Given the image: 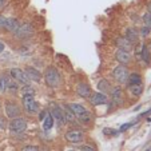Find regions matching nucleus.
<instances>
[{
  "label": "nucleus",
  "instance_id": "nucleus-33",
  "mask_svg": "<svg viewBox=\"0 0 151 151\" xmlns=\"http://www.w3.org/2000/svg\"><path fill=\"white\" fill-rule=\"evenodd\" d=\"M150 31H151V29L148 28V27H146V26H145L142 29H140V35H142V36H147V35L150 34Z\"/></svg>",
  "mask_w": 151,
  "mask_h": 151
},
{
  "label": "nucleus",
  "instance_id": "nucleus-19",
  "mask_svg": "<svg viewBox=\"0 0 151 151\" xmlns=\"http://www.w3.org/2000/svg\"><path fill=\"white\" fill-rule=\"evenodd\" d=\"M68 107H70V109H71V111L74 112L75 118H78V116H79V115H82L83 112H86V111H87V110H86L82 104H78V103H72V104H70Z\"/></svg>",
  "mask_w": 151,
  "mask_h": 151
},
{
  "label": "nucleus",
  "instance_id": "nucleus-22",
  "mask_svg": "<svg viewBox=\"0 0 151 151\" xmlns=\"http://www.w3.org/2000/svg\"><path fill=\"white\" fill-rule=\"evenodd\" d=\"M52 126H54V116L47 114V116L43 119V128L48 131V130H51L52 128Z\"/></svg>",
  "mask_w": 151,
  "mask_h": 151
},
{
  "label": "nucleus",
  "instance_id": "nucleus-16",
  "mask_svg": "<svg viewBox=\"0 0 151 151\" xmlns=\"http://www.w3.org/2000/svg\"><path fill=\"white\" fill-rule=\"evenodd\" d=\"M115 43H116L118 48H120V50H124V51H131L132 50V44L126 37H118L115 40Z\"/></svg>",
  "mask_w": 151,
  "mask_h": 151
},
{
  "label": "nucleus",
  "instance_id": "nucleus-3",
  "mask_svg": "<svg viewBox=\"0 0 151 151\" xmlns=\"http://www.w3.org/2000/svg\"><path fill=\"white\" fill-rule=\"evenodd\" d=\"M23 104H24V109H26L27 112H29V114H35V112L39 111V103L35 102L32 94L23 95Z\"/></svg>",
  "mask_w": 151,
  "mask_h": 151
},
{
  "label": "nucleus",
  "instance_id": "nucleus-6",
  "mask_svg": "<svg viewBox=\"0 0 151 151\" xmlns=\"http://www.w3.org/2000/svg\"><path fill=\"white\" fill-rule=\"evenodd\" d=\"M26 128H27V120L22 119V118H15L9 123V130L12 132H16V134L26 131Z\"/></svg>",
  "mask_w": 151,
  "mask_h": 151
},
{
  "label": "nucleus",
  "instance_id": "nucleus-42",
  "mask_svg": "<svg viewBox=\"0 0 151 151\" xmlns=\"http://www.w3.org/2000/svg\"><path fill=\"white\" fill-rule=\"evenodd\" d=\"M146 47H147V50L151 52V43H148V44H146Z\"/></svg>",
  "mask_w": 151,
  "mask_h": 151
},
{
  "label": "nucleus",
  "instance_id": "nucleus-2",
  "mask_svg": "<svg viewBox=\"0 0 151 151\" xmlns=\"http://www.w3.org/2000/svg\"><path fill=\"white\" fill-rule=\"evenodd\" d=\"M128 70L126 66H123V64H119L118 67H115L114 71H112V76H114V79L116 80L118 83H120V84H123V83H127V79H128Z\"/></svg>",
  "mask_w": 151,
  "mask_h": 151
},
{
  "label": "nucleus",
  "instance_id": "nucleus-43",
  "mask_svg": "<svg viewBox=\"0 0 151 151\" xmlns=\"http://www.w3.org/2000/svg\"><path fill=\"white\" fill-rule=\"evenodd\" d=\"M37 151H48L47 148H37Z\"/></svg>",
  "mask_w": 151,
  "mask_h": 151
},
{
  "label": "nucleus",
  "instance_id": "nucleus-17",
  "mask_svg": "<svg viewBox=\"0 0 151 151\" xmlns=\"http://www.w3.org/2000/svg\"><path fill=\"white\" fill-rule=\"evenodd\" d=\"M124 37H126V39H127L130 43H131V44H135V43L138 42V37H139V32H138L135 28H127Z\"/></svg>",
  "mask_w": 151,
  "mask_h": 151
},
{
  "label": "nucleus",
  "instance_id": "nucleus-21",
  "mask_svg": "<svg viewBox=\"0 0 151 151\" xmlns=\"http://www.w3.org/2000/svg\"><path fill=\"white\" fill-rule=\"evenodd\" d=\"M6 80H7V91H11V92H16L17 91V83L15 79L12 78H7L6 76Z\"/></svg>",
  "mask_w": 151,
  "mask_h": 151
},
{
  "label": "nucleus",
  "instance_id": "nucleus-45",
  "mask_svg": "<svg viewBox=\"0 0 151 151\" xmlns=\"http://www.w3.org/2000/svg\"><path fill=\"white\" fill-rule=\"evenodd\" d=\"M0 104H1V102H0Z\"/></svg>",
  "mask_w": 151,
  "mask_h": 151
},
{
  "label": "nucleus",
  "instance_id": "nucleus-23",
  "mask_svg": "<svg viewBox=\"0 0 151 151\" xmlns=\"http://www.w3.org/2000/svg\"><path fill=\"white\" fill-rule=\"evenodd\" d=\"M98 88H99L102 92H109V91H111V86H110V83L107 82V80L102 79L99 83H98Z\"/></svg>",
  "mask_w": 151,
  "mask_h": 151
},
{
  "label": "nucleus",
  "instance_id": "nucleus-5",
  "mask_svg": "<svg viewBox=\"0 0 151 151\" xmlns=\"http://www.w3.org/2000/svg\"><path fill=\"white\" fill-rule=\"evenodd\" d=\"M9 76H11L12 79H15L16 82L22 83L23 86L29 84V82H31V80L28 79V76H27L26 72H24L23 70H20V68H11L9 70Z\"/></svg>",
  "mask_w": 151,
  "mask_h": 151
},
{
  "label": "nucleus",
  "instance_id": "nucleus-36",
  "mask_svg": "<svg viewBox=\"0 0 151 151\" xmlns=\"http://www.w3.org/2000/svg\"><path fill=\"white\" fill-rule=\"evenodd\" d=\"M4 24H6V17L0 15V29L4 28Z\"/></svg>",
  "mask_w": 151,
  "mask_h": 151
},
{
  "label": "nucleus",
  "instance_id": "nucleus-35",
  "mask_svg": "<svg viewBox=\"0 0 151 151\" xmlns=\"http://www.w3.org/2000/svg\"><path fill=\"white\" fill-rule=\"evenodd\" d=\"M80 151H95L91 146H82L80 147Z\"/></svg>",
  "mask_w": 151,
  "mask_h": 151
},
{
  "label": "nucleus",
  "instance_id": "nucleus-24",
  "mask_svg": "<svg viewBox=\"0 0 151 151\" xmlns=\"http://www.w3.org/2000/svg\"><path fill=\"white\" fill-rule=\"evenodd\" d=\"M128 84H137V83H142V78L139 74H130L127 79Z\"/></svg>",
  "mask_w": 151,
  "mask_h": 151
},
{
  "label": "nucleus",
  "instance_id": "nucleus-9",
  "mask_svg": "<svg viewBox=\"0 0 151 151\" xmlns=\"http://www.w3.org/2000/svg\"><path fill=\"white\" fill-rule=\"evenodd\" d=\"M6 114L8 118L11 119H15V118H19L20 115V110L15 103H11V102H7L6 103Z\"/></svg>",
  "mask_w": 151,
  "mask_h": 151
},
{
  "label": "nucleus",
  "instance_id": "nucleus-46",
  "mask_svg": "<svg viewBox=\"0 0 151 151\" xmlns=\"http://www.w3.org/2000/svg\"><path fill=\"white\" fill-rule=\"evenodd\" d=\"M150 151H151V150H150Z\"/></svg>",
  "mask_w": 151,
  "mask_h": 151
},
{
  "label": "nucleus",
  "instance_id": "nucleus-37",
  "mask_svg": "<svg viewBox=\"0 0 151 151\" xmlns=\"http://www.w3.org/2000/svg\"><path fill=\"white\" fill-rule=\"evenodd\" d=\"M47 114H48V112H47V111H42V112H40V115H39V119L43 122V119H44V118L47 116Z\"/></svg>",
  "mask_w": 151,
  "mask_h": 151
},
{
  "label": "nucleus",
  "instance_id": "nucleus-1",
  "mask_svg": "<svg viewBox=\"0 0 151 151\" xmlns=\"http://www.w3.org/2000/svg\"><path fill=\"white\" fill-rule=\"evenodd\" d=\"M44 79H46V83L55 88V87H59L60 86V82H62V78H60V74L55 67H48L44 72Z\"/></svg>",
  "mask_w": 151,
  "mask_h": 151
},
{
  "label": "nucleus",
  "instance_id": "nucleus-14",
  "mask_svg": "<svg viewBox=\"0 0 151 151\" xmlns=\"http://www.w3.org/2000/svg\"><path fill=\"white\" fill-rule=\"evenodd\" d=\"M4 28L7 29V31L9 32H16V29L19 28V22H17V19H15V17H8L7 19L6 17V24H4Z\"/></svg>",
  "mask_w": 151,
  "mask_h": 151
},
{
  "label": "nucleus",
  "instance_id": "nucleus-30",
  "mask_svg": "<svg viewBox=\"0 0 151 151\" xmlns=\"http://www.w3.org/2000/svg\"><path fill=\"white\" fill-rule=\"evenodd\" d=\"M119 131H116V130H112V128H104L103 130V134L104 135H109V137H114V135H116Z\"/></svg>",
  "mask_w": 151,
  "mask_h": 151
},
{
  "label": "nucleus",
  "instance_id": "nucleus-13",
  "mask_svg": "<svg viewBox=\"0 0 151 151\" xmlns=\"http://www.w3.org/2000/svg\"><path fill=\"white\" fill-rule=\"evenodd\" d=\"M24 72L27 74L28 79L32 80V82H36L37 83V82H40V80H42V74H40L36 68H34V67H27Z\"/></svg>",
  "mask_w": 151,
  "mask_h": 151
},
{
  "label": "nucleus",
  "instance_id": "nucleus-28",
  "mask_svg": "<svg viewBox=\"0 0 151 151\" xmlns=\"http://www.w3.org/2000/svg\"><path fill=\"white\" fill-rule=\"evenodd\" d=\"M27 94H32L35 95V90L32 88L29 84H26L23 86V88H22V95H27Z\"/></svg>",
  "mask_w": 151,
  "mask_h": 151
},
{
  "label": "nucleus",
  "instance_id": "nucleus-25",
  "mask_svg": "<svg viewBox=\"0 0 151 151\" xmlns=\"http://www.w3.org/2000/svg\"><path fill=\"white\" fill-rule=\"evenodd\" d=\"M78 119L80 120L82 123H84V124H88V123H91V114H90L88 111H86V112H83L82 115H79L78 116Z\"/></svg>",
  "mask_w": 151,
  "mask_h": 151
},
{
  "label": "nucleus",
  "instance_id": "nucleus-11",
  "mask_svg": "<svg viewBox=\"0 0 151 151\" xmlns=\"http://www.w3.org/2000/svg\"><path fill=\"white\" fill-rule=\"evenodd\" d=\"M107 96L103 92H95V94L90 95V102L94 106H100V104H106L107 103Z\"/></svg>",
  "mask_w": 151,
  "mask_h": 151
},
{
  "label": "nucleus",
  "instance_id": "nucleus-29",
  "mask_svg": "<svg viewBox=\"0 0 151 151\" xmlns=\"http://www.w3.org/2000/svg\"><path fill=\"white\" fill-rule=\"evenodd\" d=\"M0 91L6 92L7 91V80L6 76H0Z\"/></svg>",
  "mask_w": 151,
  "mask_h": 151
},
{
  "label": "nucleus",
  "instance_id": "nucleus-7",
  "mask_svg": "<svg viewBox=\"0 0 151 151\" xmlns=\"http://www.w3.org/2000/svg\"><path fill=\"white\" fill-rule=\"evenodd\" d=\"M115 59H116V62H119V64L126 66V64H128V63L131 62V55H130L128 51L118 48V51L115 52Z\"/></svg>",
  "mask_w": 151,
  "mask_h": 151
},
{
  "label": "nucleus",
  "instance_id": "nucleus-18",
  "mask_svg": "<svg viewBox=\"0 0 151 151\" xmlns=\"http://www.w3.org/2000/svg\"><path fill=\"white\" fill-rule=\"evenodd\" d=\"M128 90L134 96H140L143 92V86L142 83H137V84H128Z\"/></svg>",
  "mask_w": 151,
  "mask_h": 151
},
{
  "label": "nucleus",
  "instance_id": "nucleus-31",
  "mask_svg": "<svg viewBox=\"0 0 151 151\" xmlns=\"http://www.w3.org/2000/svg\"><path fill=\"white\" fill-rule=\"evenodd\" d=\"M142 46H143V44H137V47H135V58H137V60H140V52H142Z\"/></svg>",
  "mask_w": 151,
  "mask_h": 151
},
{
  "label": "nucleus",
  "instance_id": "nucleus-27",
  "mask_svg": "<svg viewBox=\"0 0 151 151\" xmlns=\"http://www.w3.org/2000/svg\"><path fill=\"white\" fill-rule=\"evenodd\" d=\"M143 23H145L146 27H148V28L151 29V14L150 12H146V14L143 15Z\"/></svg>",
  "mask_w": 151,
  "mask_h": 151
},
{
  "label": "nucleus",
  "instance_id": "nucleus-26",
  "mask_svg": "<svg viewBox=\"0 0 151 151\" xmlns=\"http://www.w3.org/2000/svg\"><path fill=\"white\" fill-rule=\"evenodd\" d=\"M64 118H66V120H68V122H74V119H75V115H74V112L71 111V109L70 107H64Z\"/></svg>",
  "mask_w": 151,
  "mask_h": 151
},
{
  "label": "nucleus",
  "instance_id": "nucleus-34",
  "mask_svg": "<svg viewBox=\"0 0 151 151\" xmlns=\"http://www.w3.org/2000/svg\"><path fill=\"white\" fill-rule=\"evenodd\" d=\"M22 151H37V147L36 146H26Z\"/></svg>",
  "mask_w": 151,
  "mask_h": 151
},
{
  "label": "nucleus",
  "instance_id": "nucleus-12",
  "mask_svg": "<svg viewBox=\"0 0 151 151\" xmlns=\"http://www.w3.org/2000/svg\"><path fill=\"white\" fill-rule=\"evenodd\" d=\"M51 111H52V116H55V119L58 120V123H59V124H64V123L67 122L66 118H64V114H63V111L60 110L59 106L52 104Z\"/></svg>",
  "mask_w": 151,
  "mask_h": 151
},
{
  "label": "nucleus",
  "instance_id": "nucleus-44",
  "mask_svg": "<svg viewBox=\"0 0 151 151\" xmlns=\"http://www.w3.org/2000/svg\"><path fill=\"white\" fill-rule=\"evenodd\" d=\"M70 151H74V150H70Z\"/></svg>",
  "mask_w": 151,
  "mask_h": 151
},
{
  "label": "nucleus",
  "instance_id": "nucleus-10",
  "mask_svg": "<svg viewBox=\"0 0 151 151\" xmlns=\"http://www.w3.org/2000/svg\"><path fill=\"white\" fill-rule=\"evenodd\" d=\"M66 139L71 143H80L83 140V132L79 130H70L66 134Z\"/></svg>",
  "mask_w": 151,
  "mask_h": 151
},
{
  "label": "nucleus",
  "instance_id": "nucleus-8",
  "mask_svg": "<svg viewBox=\"0 0 151 151\" xmlns=\"http://www.w3.org/2000/svg\"><path fill=\"white\" fill-rule=\"evenodd\" d=\"M111 99L112 103L116 106H122L123 102H124V98H123V91L120 87H115V88L111 90Z\"/></svg>",
  "mask_w": 151,
  "mask_h": 151
},
{
  "label": "nucleus",
  "instance_id": "nucleus-41",
  "mask_svg": "<svg viewBox=\"0 0 151 151\" xmlns=\"http://www.w3.org/2000/svg\"><path fill=\"white\" fill-rule=\"evenodd\" d=\"M3 50H4V44H3V43H1V42H0V52L3 51Z\"/></svg>",
  "mask_w": 151,
  "mask_h": 151
},
{
  "label": "nucleus",
  "instance_id": "nucleus-39",
  "mask_svg": "<svg viewBox=\"0 0 151 151\" xmlns=\"http://www.w3.org/2000/svg\"><path fill=\"white\" fill-rule=\"evenodd\" d=\"M6 1H7V0H0V8H1V7L6 4Z\"/></svg>",
  "mask_w": 151,
  "mask_h": 151
},
{
  "label": "nucleus",
  "instance_id": "nucleus-38",
  "mask_svg": "<svg viewBox=\"0 0 151 151\" xmlns=\"http://www.w3.org/2000/svg\"><path fill=\"white\" fill-rule=\"evenodd\" d=\"M6 127V119L0 116V128H4Z\"/></svg>",
  "mask_w": 151,
  "mask_h": 151
},
{
  "label": "nucleus",
  "instance_id": "nucleus-15",
  "mask_svg": "<svg viewBox=\"0 0 151 151\" xmlns=\"http://www.w3.org/2000/svg\"><path fill=\"white\" fill-rule=\"evenodd\" d=\"M76 91H78V94H79V96L84 98V99L90 98V95H91V90H90V86L86 84V83H79V84H78Z\"/></svg>",
  "mask_w": 151,
  "mask_h": 151
},
{
  "label": "nucleus",
  "instance_id": "nucleus-32",
  "mask_svg": "<svg viewBox=\"0 0 151 151\" xmlns=\"http://www.w3.org/2000/svg\"><path fill=\"white\" fill-rule=\"evenodd\" d=\"M131 126H132V123H124V124H123L122 127L119 128V132H124V131H127V130H128L130 127H131Z\"/></svg>",
  "mask_w": 151,
  "mask_h": 151
},
{
  "label": "nucleus",
  "instance_id": "nucleus-20",
  "mask_svg": "<svg viewBox=\"0 0 151 151\" xmlns=\"http://www.w3.org/2000/svg\"><path fill=\"white\" fill-rule=\"evenodd\" d=\"M140 60H143V62H145L146 64H150V63H151V52L147 50L146 44H143V46H142V52H140Z\"/></svg>",
  "mask_w": 151,
  "mask_h": 151
},
{
  "label": "nucleus",
  "instance_id": "nucleus-40",
  "mask_svg": "<svg viewBox=\"0 0 151 151\" xmlns=\"http://www.w3.org/2000/svg\"><path fill=\"white\" fill-rule=\"evenodd\" d=\"M147 12H150V14H151V1L148 3V6H147Z\"/></svg>",
  "mask_w": 151,
  "mask_h": 151
},
{
  "label": "nucleus",
  "instance_id": "nucleus-4",
  "mask_svg": "<svg viewBox=\"0 0 151 151\" xmlns=\"http://www.w3.org/2000/svg\"><path fill=\"white\" fill-rule=\"evenodd\" d=\"M32 34H34V27L29 23H23L19 24V28L15 32V36L19 39H27V37L32 36Z\"/></svg>",
  "mask_w": 151,
  "mask_h": 151
}]
</instances>
